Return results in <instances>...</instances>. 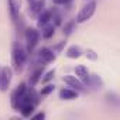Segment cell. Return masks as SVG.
I'll list each match as a JSON object with an SVG mask.
<instances>
[{"label": "cell", "instance_id": "cell-1", "mask_svg": "<svg viewBox=\"0 0 120 120\" xmlns=\"http://www.w3.org/2000/svg\"><path fill=\"white\" fill-rule=\"evenodd\" d=\"M11 61H13V67L16 71H21L26 65L27 61V49L20 44V42H14L13 48H11Z\"/></svg>", "mask_w": 120, "mask_h": 120}, {"label": "cell", "instance_id": "cell-2", "mask_svg": "<svg viewBox=\"0 0 120 120\" xmlns=\"http://www.w3.org/2000/svg\"><path fill=\"white\" fill-rule=\"evenodd\" d=\"M27 89H28V86H27L26 83H20V85L13 90V93H11V96H10V103H11V107H13L14 110H19L20 103L23 102V99H24V96H26V93H27Z\"/></svg>", "mask_w": 120, "mask_h": 120}, {"label": "cell", "instance_id": "cell-3", "mask_svg": "<svg viewBox=\"0 0 120 120\" xmlns=\"http://www.w3.org/2000/svg\"><path fill=\"white\" fill-rule=\"evenodd\" d=\"M95 11H96V2H95V0H92V2L86 3V4L81 9V11H79L78 16H76V23H78V24H82V23L88 21V20L95 14Z\"/></svg>", "mask_w": 120, "mask_h": 120}, {"label": "cell", "instance_id": "cell-4", "mask_svg": "<svg viewBox=\"0 0 120 120\" xmlns=\"http://www.w3.org/2000/svg\"><path fill=\"white\" fill-rule=\"evenodd\" d=\"M40 31L37 28H27L26 30V41H27V52H33L35 49V47L40 42Z\"/></svg>", "mask_w": 120, "mask_h": 120}, {"label": "cell", "instance_id": "cell-5", "mask_svg": "<svg viewBox=\"0 0 120 120\" xmlns=\"http://www.w3.org/2000/svg\"><path fill=\"white\" fill-rule=\"evenodd\" d=\"M13 71L10 67H0V90L6 92L11 83Z\"/></svg>", "mask_w": 120, "mask_h": 120}, {"label": "cell", "instance_id": "cell-6", "mask_svg": "<svg viewBox=\"0 0 120 120\" xmlns=\"http://www.w3.org/2000/svg\"><path fill=\"white\" fill-rule=\"evenodd\" d=\"M7 6H9V14H10V19L11 21L19 27V24L21 26V17H20V3L17 0H9L7 2Z\"/></svg>", "mask_w": 120, "mask_h": 120}, {"label": "cell", "instance_id": "cell-7", "mask_svg": "<svg viewBox=\"0 0 120 120\" xmlns=\"http://www.w3.org/2000/svg\"><path fill=\"white\" fill-rule=\"evenodd\" d=\"M83 85H88L92 90H100L103 88V79L96 74H89Z\"/></svg>", "mask_w": 120, "mask_h": 120}, {"label": "cell", "instance_id": "cell-8", "mask_svg": "<svg viewBox=\"0 0 120 120\" xmlns=\"http://www.w3.org/2000/svg\"><path fill=\"white\" fill-rule=\"evenodd\" d=\"M64 82H65L68 86H71L72 89L78 90V92H82V90H85V85H83V82H82V81H79V79H78L75 75L64 76Z\"/></svg>", "mask_w": 120, "mask_h": 120}, {"label": "cell", "instance_id": "cell-9", "mask_svg": "<svg viewBox=\"0 0 120 120\" xmlns=\"http://www.w3.org/2000/svg\"><path fill=\"white\" fill-rule=\"evenodd\" d=\"M54 58H55V54L49 48H41L38 51V59H40L42 64H48V62L54 61Z\"/></svg>", "mask_w": 120, "mask_h": 120}, {"label": "cell", "instance_id": "cell-10", "mask_svg": "<svg viewBox=\"0 0 120 120\" xmlns=\"http://www.w3.org/2000/svg\"><path fill=\"white\" fill-rule=\"evenodd\" d=\"M52 21V13L49 10H42L41 13H38V20H37V26L40 28L45 27L47 24H49Z\"/></svg>", "mask_w": 120, "mask_h": 120}, {"label": "cell", "instance_id": "cell-11", "mask_svg": "<svg viewBox=\"0 0 120 120\" xmlns=\"http://www.w3.org/2000/svg\"><path fill=\"white\" fill-rule=\"evenodd\" d=\"M59 98L62 100H74L78 98V90H75L72 88H62L59 90Z\"/></svg>", "mask_w": 120, "mask_h": 120}, {"label": "cell", "instance_id": "cell-12", "mask_svg": "<svg viewBox=\"0 0 120 120\" xmlns=\"http://www.w3.org/2000/svg\"><path fill=\"white\" fill-rule=\"evenodd\" d=\"M105 98H106V102L109 103V106H112V107H114V109H117V107L120 106V98H119L117 93L109 92V93H106Z\"/></svg>", "mask_w": 120, "mask_h": 120}, {"label": "cell", "instance_id": "cell-13", "mask_svg": "<svg viewBox=\"0 0 120 120\" xmlns=\"http://www.w3.org/2000/svg\"><path fill=\"white\" fill-rule=\"evenodd\" d=\"M67 56L68 58H71V59H76V58H79L81 55H82V49L78 47V45H71L68 49H67Z\"/></svg>", "mask_w": 120, "mask_h": 120}, {"label": "cell", "instance_id": "cell-14", "mask_svg": "<svg viewBox=\"0 0 120 120\" xmlns=\"http://www.w3.org/2000/svg\"><path fill=\"white\" fill-rule=\"evenodd\" d=\"M75 74H76V76H78L79 81L85 82L86 78H88V75H89V71H88L86 67H83V65H78V67L75 68Z\"/></svg>", "mask_w": 120, "mask_h": 120}, {"label": "cell", "instance_id": "cell-15", "mask_svg": "<svg viewBox=\"0 0 120 120\" xmlns=\"http://www.w3.org/2000/svg\"><path fill=\"white\" fill-rule=\"evenodd\" d=\"M42 78V68H37L31 75H30V86H35Z\"/></svg>", "mask_w": 120, "mask_h": 120}, {"label": "cell", "instance_id": "cell-16", "mask_svg": "<svg viewBox=\"0 0 120 120\" xmlns=\"http://www.w3.org/2000/svg\"><path fill=\"white\" fill-rule=\"evenodd\" d=\"M54 33H55V26L47 24L45 27H42V28H41V35H42V38H45V40L51 38V37L54 35Z\"/></svg>", "mask_w": 120, "mask_h": 120}, {"label": "cell", "instance_id": "cell-17", "mask_svg": "<svg viewBox=\"0 0 120 120\" xmlns=\"http://www.w3.org/2000/svg\"><path fill=\"white\" fill-rule=\"evenodd\" d=\"M30 7H31V11H33L34 14L41 13L42 9H44V0H35V3H34L33 6H30Z\"/></svg>", "mask_w": 120, "mask_h": 120}, {"label": "cell", "instance_id": "cell-18", "mask_svg": "<svg viewBox=\"0 0 120 120\" xmlns=\"http://www.w3.org/2000/svg\"><path fill=\"white\" fill-rule=\"evenodd\" d=\"M54 89H55L54 85H47V86L40 92V96H47V95H49L51 92H54Z\"/></svg>", "mask_w": 120, "mask_h": 120}, {"label": "cell", "instance_id": "cell-19", "mask_svg": "<svg viewBox=\"0 0 120 120\" xmlns=\"http://www.w3.org/2000/svg\"><path fill=\"white\" fill-rule=\"evenodd\" d=\"M72 0H54V3L58 4V6H68Z\"/></svg>", "mask_w": 120, "mask_h": 120}, {"label": "cell", "instance_id": "cell-20", "mask_svg": "<svg viewBox=\"0 0 120 120\" xmlns=\"http://www.w3.org/2000/svg\"><path fill=\"white\" fill-rule=\"evenodd\" d=\"M45 75H47V76L41 78V81H42V82H47V81H49L51 78H54V71H49V72H47Z\"/></svg>", "mask_w": 120, "mask_h": 120}, {"label": "cell", "instance_id": "cell-21", "mask_svg": "<svg viewBox=\"0 0 120 120\" xmlns=\"http://www.w3.org/2000/svg\"><path fill=\"white\" fill-rule=\"evenodd\" d=\"M86 55H88L90 59H98V55H96V54H93V51H92V49H88V51H86Z\"/></svg>", "mask_w": 120, "mask_h": 120}, {"label": "cell", "instance_id": "cell-22", "mask_svg": "<svg viewBox=\"0 0 120 120\" xmlns=\"http://www.w3.org/2000/svg\"><path fill=\"white\" fill-rule=\"evenodd\" d=\"M44 117H45V113H44V112H41V113H37V114H34V116H33V119H34V120H40V119L42 120Z\"/></svg>", "mask_w": 120, "mask_h": 120}, {"label": "cell", "instance_id": "cell-23", "mask_svg": "<svg viewBox=\"0 0 120 120\" xmlns=\"http://www.w3.org/2000/svg\"><path fill=\"white\" fill-rule=\"evenodd\" d=\"M71 31H72V23L65 27V34H71Z\"/></svg>", "mask_w": 120, "mask_h": 120}, {"label": "cell", "instance_id": "cell-24", "mask_svg": "<svg viewBox=\"0 0 120 120\" xmlns=\"http://www.w3.org/2000/svg\"><path fill=\"white\" fill-rule=\"evenodd\" d=\"M27 2H28V4H30V6H33V4L35 3V0H27Z\"/></svg>", "mask_w": 120, "mask_h": 120}]
</instances>
